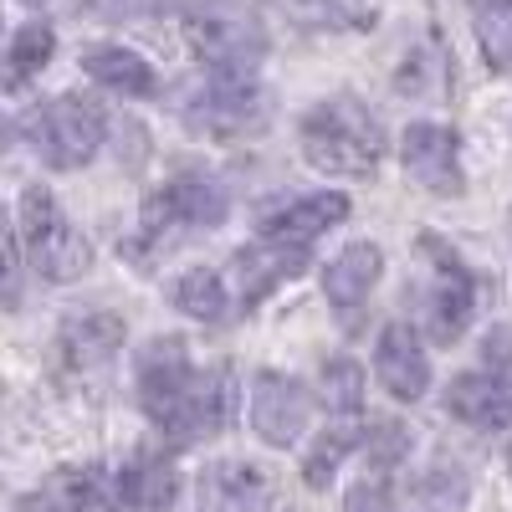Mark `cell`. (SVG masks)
<instances>
[{
	"mask_svg": "<svg viewBox=\"0 0 512 512\" xmlns=\"http://www.w3.org/2000/svg\"><path fill=\"white\" fill-rule=\"evenodd\" d=\"M139 405L164 441L195 446L231 420L236 379L231 369H195L180 338H154L139 354Z\"/></svg>",
	"mask_w": 512,
	"mask_h": 512,
	"instance_id": "cell-1",
	"label": "cell"
},
{
	"mask_svg": "<svg viewBox=\"0 0 512 512\" xmlns=\"http://www.w3.org/2000/svg\"><path fill=\"white\" fill-rule=\"evenodd\" d=\"M297 149H303V159L318 175L369 180L384 159V128L359 98H328L303 118Z\"/></svg>",
	"mask_w": 512,
	"mask_h": 512,
	"instance_id": "cell-2",
	"label": "cell"
},
{
	"mask_svg": "<svg viewBox=\"0 0 512 512\" xmlns=\"http://www.w3.org/2000/svg\"><path fill=\"white\" fill-rule=\"evenodd\" d=\"M185 41L210 72H256L267 57V21L256 0H200L185 16Z\"/></svg>",
	"mask_w": 512,
	"mask_h": 512,
	"instance_id": "cell-3",
	"label": "cell"
},
{
	"mask_svg": "<svg viewBox=\"0 0 512 512\" xmlns=\"http://www.w3.org/2000/svg\"><path fill=\"white\" fill-rule=\"evenodd\" d=\"M180 118L205 139H246L272 123V98L246 72H200L180 93Z\"/></svg>",
	"mask_w": 512,
	"mask_h": 512,
	"instance_id": "cell-4",
	"label": "cell"
},
{
	"mask_svg": "<svg viewBox=\"0 0 512 512\" xmlns=\"http://www.w3.org/2000/svg\"><path fill=\"white\" fill-rule=\"evenodd\" d=\"M16 246L31 262V272L47 277V282H72V277L88 272V262H93L88 241H82V231L67 221V210L57 205V195L47 185H26Z\"/></svg>",
	"mask_w": 512,
	"mask_h": 512,
	"instance_id": "cell-5",
	"label": "cell"
},
{
	"mask_svg": "<svg viewBox=\"0 0 512 512\" xmlns=\"http://www.w3.org/2000/svg\"><path fill=\"white\" fill-rule=\"evenodd\" d=\"M26 139L52 169H82L108 139V113L88 93H62L26 118Z\"/></svg>",
	"mask_w": 512,
	"mask_h": 512,
	"instance_id": "cell-6",
	"label": "cell"
},
{
	"mask_svg": "<svg viewBox=\"0 0 512 512\" xmlns=\"http://www.w3.org/2000/svg\"><path fill=\"white\" fill-rule=\"evenodd\" d=\"M231 216V195L216 180H169L164 190H154L139 210V246L159 251L169 241H180V231H210Z\"/></svg>",
	"mask_w": 512,
	"mask_h": 512,
	"instance_id": "cell-7",
	"label": "cell"
},
{
	"mask_svg": "<svg viewBox=\"0 0 512 512\" xmlns=\"http://www.w3.org/2000/svg\"><path fill=\"white\" fill-rule=\"evenodd\" d=\"M446 410L477 431L512 425V344H487V369L456 374L446 384Z\"/></svg>",
	"mask_w": 512,
	"mask_h": 512,
	"instance_id": "cell-8",
	"label": "cell"
},
{
	"mask_svg": "<svg viewBox=\"0 0 512 512\" xmlns=\"http://www.w3.org/2000/svg\"><path fill=\"white\" fill-rule=\"evenodd\" d=\"M425 256L436 262V282L425 292V328H431L436 344H456L466 333V323H472V308H477V277L436 236H425Z\"/></svg>",
	"mask_w": 512,
	"mask_h": 512,
	"instance_id": "cell-9",
	"label": "cell"
},
{
	"mask_svg": "<svg viewBox=\"0 0 512 512\" xmlns=\"http://www.w3.org/2000/svg\"><path fill=\"white\" fill-rule=\"evenodd\" d=\"M400 164L415 185H425L431 195H461L466 175H461V139L441 123H410L400 139Z\"/></svg>",
	"mask_w": 512,
	"mask_h": 512,
	"instance_id": "cell-10",
	"label": "cell"
},
{
	"mask_svg": "<svg viewBox=\"0 0 512 512\" xmlns=\"http://www.w3.org/2000/svg\"><path fill=\"white\" fill-rule=\"evenodd\" d=\"M308 415H313V400L297 379L277 369H262L251 379V431L267 446H292L308 431Z\"/></svg>",
	"mask_w": 512,
	"mask_h": 512,
	"instance_id": "cell-11",
	"label": "cell"
},
{
	"mask_svg": "<svg viewBox=\"0 0 512 512\" xmlns=\"http://www.w3.org/2000/svg\"><path fill=\"white\" fill-rule=\"evenodd\" d=\"M308 267V246H287V241H251L231 256V277H236V303L256 308L267 292H277L282 282H292Z\"/></svg>",
	"mask_w": 512,
	"mask_h": 512,
	"instance_id": "cell-12",
	"label": "cell"
},
{
	"mask_svg": "<svg viewBox=\"0 0 512 512\" xmlns=\"http://www.w3.org/2000/svg\"><path fill=\"white\" fill-rule=\"evenodd\" d=\"M374 369H379V384L390 390L395 400H420L431 390V359H425V344L410 323H384L379 333V349H374Z\"/></svg>",
	"mask_w": 512,
	"mask_h": 512,
	"instance_id": "cell-13",
	"label": "cell"
},
{
	"mask_svg": "<svg viewBox=\"0 0 512 512\" xmlns=\"http://www.w3.org/2000/svg\"><path fill=\"white\" fill-rule=\"evenodd\" d=\"M272 477L251 461H216L200 477V512H272Z\"/></svg>",
	"mask_w": 512,
	"mask_h": 512,
	"instance_id": "cell-14",
	"label": "cell"
},
{
	"mask_svg": "<svg viewBox=\"0 0 512 512\" xmlns=\"http://www.w3.org/2000/svg\"><path fill=\"white\" fill-rule=\"evenodd\" d=\"M349 216V195H292L272 210H262V236L267 241H287V246H308L323 231H333Z\"/></svg>",
	"mask_w": 512,
	"mask_h": 512,
	"instance_id": "cell-15",
	"label": "cell"
},
{
	"mask_svg": "<svg viewBox=\"0 0 512 512\" xmlns=\"http://www.w3.org/2000/svg\"><path fill=\"white\" fill-rule=\"evenodd\" d=\"M113 497L134 512H169L180 497V472L169 456L139 451L134 461H123V472L113 477Z\"/></svg>",
	"mask_w": 512,
	"mask_h": 512,
	"instance_id": "cell-16",
	"label": "cell"
},
{
	"mask_svg": "<svg viewBox=\"0 0 512 512\" xmlns=\"http://www.w3.org/2000/svg\"><path fill=\"white\" fill-rule=\"evenodd\" d=\"M379 277H384V251L374 246V241H354V246H344L328 262V272H323V297L333 308H359V303H369V292L379 287Z\"/></svg>",
	"mask_w": 512,
	"mask_h": 512,
	"instance_id": "cell-17",
	"label": "cell"
},
{
	"mask_svg": "<svg viewBox=\"0 0 512 512\" xmlns=\"http://www.w3.org/2000/svg\"><path fill=\"white\" fill-rule=\"evenodd\" d=\"M82 72H88L98 88L118 93V98H154L159 93L154 67L128 47H93L88 57H82Z\"/></svg>",
	"mask_w": 512,
	"mask_h": 512,
	"instance_id": "cell-18",
	"label": "cell"
},
{
	"mask_svg": "<svg viewBox=\"0 0 512 512\" xmlns=\"http://www.w3.org/2000/svg\"><path fill=\"white\" fill-rule=\"evenodd\" d=\"M123 333H128L123 313H103V308L72 313L62 323V354H67V364H103L123 349Z\"/></svg>",
	"mask_w": 512,
	"mask_h": 512,
	"instance_id": "cell-19",
	"label": "cell"
},
{
	"mask_svg": "<svg viewBox=\"0 0 512 512\" xmlns=\"http://www.w3.org/2000/svg\"><path fill=\"white\" fill-rule=\"evenodd\" d=\"M277 11L313 31H369L379 21L369 0H277Z\"/></svg>",
	"mask_w": 512,
	"mask_h": 512,
	"instance_id": "cell-20",
	"label": "cell"
},
{
	"mask_svg": "<svg viewBox=\"0 0 512 512\" xmlns=\"http://www.w3.org/2000/svg\"><path fill=\"white\" fill-rule=\"evenodd\" d=\"M108 497V482L98 466H82V472H57L47 487H41L26 512H82V507H98Z\"/></svg>",
	"mask_w": 512,
	"mask_h": 512,
	"instance_id": "cell-21",
	"label": "cell"
},
{
	"mask_svg": "<svg viewBox=\"0 0 512 512\" xmlns=\"http://www.w3.org/2000/svg\"><path fill=\"white\" fill-rule=\"evenodd\" d=\"M175 308L200 318V323H221L226 308H231V297H226V282L221 272H210V267H195L175 282Z\"/></svg>",
	"mask_w": 512,
	"mask_h": 512,
	"instance_id": "cell-22",
	"label": "cell"
},
{
	"mask_svg": "<svg viewBox=\"0 0 512 512\" xmlns=\"http://www.w3.org/2000/svg\"><path fill=\"white\" fill-rule=\"evenodd\" d=\"M472 21L492 72H512V0H472Z\"/></svg>",
	"mask_w": 512,
	"mask_h": 512,
	"instance_id": "cell-23",
	"label": "cell"
},
{
	"mask_svg": "<svg viewBox=\"0 0 512 512\" xmlns=\"http://www.w3.org/2000/svg\"><path fill=\"white\" fill-rule=\"evenodd\" d=\"M323 400L338 420H359V410H364V369H359V359L338 354V359L323 364Z\"/></svg>",
	"mask_w": 512,
	"mask_h": 512,
	"instance_id": "cell-24",
	"label": "cell"
},
{
	"mask_svg": "<svg viewBox=\"0 0 512 512\" xmlns=\"http://www.w3.org/2000/svg\"><path fill=\"white\" fill-rule=\"evenodd\" d=\"M52 52H57V36H52V26H47V21H31V26H21V31L11 36V57H6L11 82L36 77L41 67L52 62Z\"/></svg>",
	"mask_w": 512,
	"mask_h": 512,
	"instance_id": "cell-25",
	"label": "cell"
},
{
	"mask_svg": "<svg viewBox=\"0 0 512 512\" xmlns=\"http://www.w3.org/2000/svg\"><path fill=\"white\" fill-rule=\"evenodd\" d=\"M354 446H359L354 420H344V425H333V431H323V436L313 441L308 461H303V482H308V487H328V477L338 472V461H344Z\"/></svg>",
	"mask_w": 512,
	"mask_h": 512,
	"instance_id": "cell-26",
	"label": "cell"
},
{
	"mask_svg": "<svg viewBox=\"0 0 512 512\" xmlns=\"http://www.w3.org/2000/svg\"><path fill=\"white\" fill-rule=\"evenodd\" d=\"M344 512H395V482H390V466H369V472L349 487Z\"/></svg>",
	"mask_w": 512,
	"mask_h": 512,
	"instance_id": "cell-27",
	"label": "cell"
},
{
	"mask_svg": "<svg viewBox=\"0 0 512 512\" xmlns=\"http://www.w3.org/2000/svg\"><path fill=\"white\" fill-rule=\"evenodd\" d=\"M16 303H21V246L6 210H0V308H16Z\"/></svg>",
	"mask_w": 512,
	"mask_h": 512,
	"instance_id": "cell-28",
	"label": "cell"
},
{
	"mask_svg": "<svg viewBox=\"0 0 512 512\" xmlns=\"http://www.w3.org/2000/svg\"><path fill=\"white\" fill-rule=\"evenodd\" d=\"M88 11L108 16V21H123V16H164V11H180L185 0H82Z\"/></svg>",
	"mask_w": 512,
	"mask_h": 512,
	"instance_id": "cell-29",
	"label": "cell"
},
{
	"mask_svg": "<svg viewBox=\"0 0 512 512\" xmlns=\"http://www.w3.org/2000/svg\"><path fill=\"white\" fill-rule=\"evenodd\" d=\"M26 6H36V11H47V6H57V0H26Z\"/></svg>",
	"mask_w": 512,
	"mask_h": 512,
	"instance_id": "cell-30",
	"label": "cell"
}]
</instances>
